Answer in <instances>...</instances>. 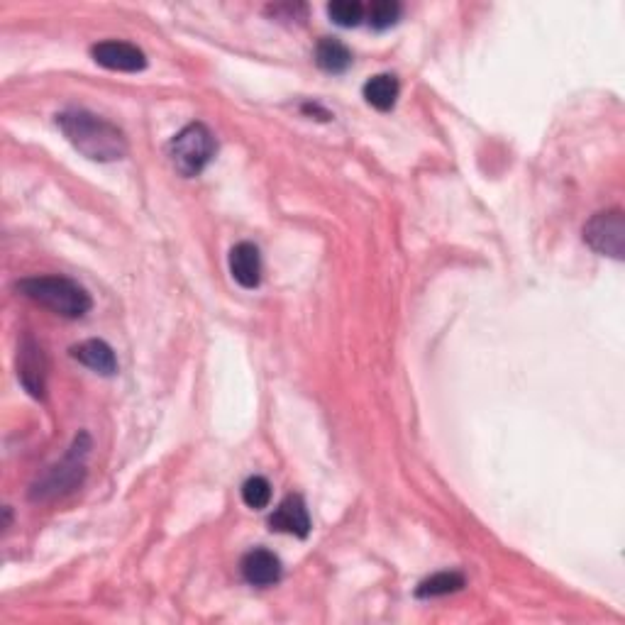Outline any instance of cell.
I'll return each mask as SVG.
<instances>
[{
	"label": "cell",
	"instance_id": "5bb4252c",
	"mask_svg": "<svg viewBox=\"0 0 625 625\" xmlns=\"http://www.w3.org/2000/svg\"><path fill=\"white\" fill-rule=\"evenodd\" d=\"M464 577L459 572H438L418 584V599H438V596H450L464 589Z\"/></svg>",
	"mask_w": 625,
	"mask_h": 625
},
{
	"label": "cell",
	"instance_id": "277c9868",
	"mask_svg": "<svg viewBox=\"0 0 625 625\" xmlns=\"http://www.w3.org/2000/svg\"><path fill=\"white\" fill-rule=\"evenodd\" d=\"M167 152L174 169L181 176H186V179H191V176H198L213 162L215 152H218V142H215V135L210 132L208 125L191 123L169 142Z\"/></svg>",
	"mask_w": 625,
	"mask_h": 625
},
{
	"label": "cell",
	"instance_id": "9c48e42d",
	"mask_svg": "<svg viewBox=\"0 0 625 625\" xmlns=\"http://www.w3.org/2000/svg\"><path fill=\"white\" fill-rule=\"evenodd\" d=\"M240 569L247 584L262 586V589L264 586L279 584L281 574H284L279 557L271 550H264V547H254V550L247 552V555L242 557Z\"/></svg>",
	"mask_w": 625,
	"mask_h": 625
},
{
	"label": "cell",
	"instance_id": "9a60e30c",
	"mask_svg": "<svg viewBox=\"0 0 625 625\" xmlns=\"http://www.w3.org/2000/svg\"><path fill=\"white\" fill-rule=\"evenodd\" d=\"M401 3H396V0H376V3H372L367 8V18H369V25L374 27V30H386V27L396 25L398 20H401Z\"/></svg>",
	"mask_w": 625,
	"mask_h": 625
},
{
	"label": "cell",
	"instance_id": "52a82bcc",
	"mask_svg": "<svg viewBox=\"0 0 625 625\" xmlns=\"http://www.w3.org/2000/svg\"><path fill=\"white\" fill-rule=\"evenodd\" d=\"M91 57L93 62L105 66L110 71H142L147 66V57L140 47L130 42H120V40H108V42H98L91 47Z\"/></svg>",
	"mask_w": 625,
	"mask_h": 625
},
{
	"label": "cell",
	"instance_id": "7c38bea8",
	"mask_svg": "<svg viewBox=\"0 0 625 625\" xmlns=\"http://www.w3.org/2000/svg\"><path fill=\"white\" fill-rule=\"evenodd\" d=\"M315 64L328 74H345L352 66V52L335 37H323L315 47Z\"/></svg>",
	"mask_w": 625,
	"mask_h": 625
},
{
	"label": "cell",
	"instance_id": "7a4b0ae2",
	"mask_svg": "<svg viewBox=\"0 0 625 625\" xmlns=\"http://www.w3.org/2000/svg\"><path fill=\"white\" fill-rule=\"evenodd\" d=\"M18 291L30 301L40 303L47 311L76 320L91 311L93 301L84 286L66 276H30L18 281Z\"/></svg>",
	"mask_w": 625,
	"mask_h": 625
},
{
	"label": "cell",
	"instance_id": "5b68a950",
	"mask_svg": "<svg viewBox=\"0 0 625 625\" xmlns=\"http://www.w3.org/2000/svg\"><path fill=\"white\" fill-rule=\"evenodd\" d=\"M584 242L596 254L618 259L621 262L625 252V218L621 208L601 210L584 225Z\"/></svg>",
	"mask_w": 625,
	"mask_h": 625
},
{
	"label": "cell",
	"instance_id": "e0dca14e",
	"mask_svg": "<svg viewBox=\"0 0 625 625\" xmlns=\"http://www.w3.org/2000/svg\"><path fill=\"white\" fill-rule=\"evenodd\" d=\"M242 501L254 511H262L271 501V484L264 477H250L242 484Z\"/></svg>",
	"mask_w": 625,
	"mask_h": 625
},
{
	"label": "cell",
	"instance_id": "2e32d148",
	"mask_svg": "<svg viewBox=\"0 0 625 625\" xmlns=\"http://www.w3.org/2000/svg\"><path fill=\"white\" fill-rule=\"evenodd\" d=\"M364 5L357 0H335L328 5V15L335 25L340 27H357L364 20Z\"/></svg>",
	"mask_w": 625,
	"mask_h": 625
},
{
	"label": "cell",
	"instance_id": "8fae6325",
	"mask_svg": "<svg viewBox=\"0 0 625 625\" xmlns=\"http://www.w3.org/2000/svg\"><path fill=\"white\" fill-rule=\"evenodd\" d=\"M71 357L79 359L84 367L93 369L96 374L113 376L115 372H118V359H115L113 347L103 340L79 342V345L71 347Z\"/></svg>",
	"mask_w": 625,
	"mask_h": 625
},
{
	"label": "cell",
	"instance_id": "3957f363",
	"mask_svg": "<svg viewBox=\"0 0 625 625\" xmlns=\"http://www.w3.org/2000/svg\"><path fill=\"white\" fill-rule=\"evenodd\" d=\"M88 450H91V440H88L86 433H81L79 438H76L74 447L69 450V455H66L59 464H54L42 479H37V484L32 486L30 491V499L52 501L59 499V496L71 494V491L84 481Z\"/></svg>",
	"mask_w": 625,
	"mask_h": 625
},
{
	"label": "cell",
	"instance_id": "4fadbf2b",
	"mask_svg": "<svg viewBox=\"0 0 625 625\" xmlns=\"http://www.w3.org/2000/svg\"><path fill=\"white\" fill-rule=\"evenodd\" d=\"M398 93H401V86H398V79L391 74H379L372 76V79L364 84V101H367L372 108L381 110H391L398 101Z\"/></svg>",
	"mask_w": 625,
	"mask_h": 625
},
{
	"label": "cell",
	"instance_id": "6da1fadb",
	"mask_svg": "<svg viewBox=\"0 0 625 625\" xmlns=\"http://www.w3.org/2000/svg\"><path fill=\"white\" fill-rule=\"evenodd\" d=\"M57 125L66 140L91 162H118L130 149L125 132L91 110H64L57 115Z\"/></svg>",
	"mask_w": 625,
	"mask_h": 625
},
{
	"label": "cell",
	"instance_id": "d6986e66",
	"mask_svg": "<svg viewBox=\"0 0 625 625\" xmlns=\"http://www.w3.org/2000/svg\"><path fill=\"white\" fill-rule=\"evenodd\" d=\"M303 113H308V115H313V113H315V115H320V120H330V118H333V115H330L328 110L320 108L318 103H306V105H303Z\"/></svg>",
	"mask_w": 625,
	"mask_h": 625
},
{
	"label": "cell",
	"instance_id": "ac0fdd59",
	"mask_svg": "<svg viewBox=\"0 0 625 625\" xmlns=\"http://www.w3.org/2000/svg\"><path fill=\"white\" fill-rule=\"evenodd\" d=\"M267 13L274 20H306V5L301 3H281V5H269Z\"/></svg>",
	"mask_w": 625,
	"mask_h": 625
},
{
	"label": "cell",
	"instance_id": "30bf717a",
	"mask_svg": "<svg viewBox=\"0 0 625 625\" xmlns=\"http://www.w3.org/2000/svg\"><path fill=\"white\" fill-rule=\"evenodd\" d=\"M230 274L242 289H257L262 284V257L252 242H237L230 250Z\"/></svg>",
	"mask_w": 625,
	"mask_h": 625
},
{
	"label": "cell",
	"instance_id": "8992f818",
	"mask_svg": "<svg viewBox=\"0 0 625 625\" xmlns=\"http://www.w3.org/2000/svg\"><path fill=\"white\" fill-rule=\"evenodd\" d=\"M47 355H44L42 345L32 337H25L18 350V379L25 386V391L35 398H44L47 391Z\"/></svg>",
	"mask_w": 625,
	"mask_h": 625
},
{
	"label": "cell",
	"instance_id": "ba28073f",
	"mask_svg": "<svg viewBox=\"0 0 625 625\" xmlns=\"http://www.w3.org/2000/svg\"><path fill=\"white\" fill-rule=\"evenodd\" d=\"M269 528L276 530V533H289L296 535V538H308V533H311V516H308L306 501L298 494L286 496V499L279 503V508L269 516Z\"/></svg>",
	"mask_w": 625,
	"mask_h": 625
}]
</instances>
